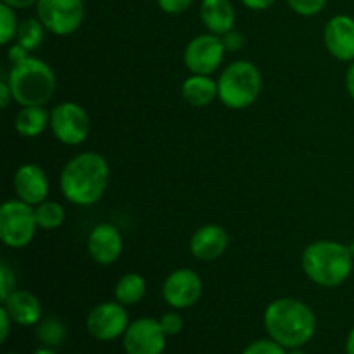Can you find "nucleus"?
<instances>
[{"mask_svg":"<svg viewBox=\"0 0 354 354\" xmlns=\"http://www.w3.org/2000/svg\"><path fill=\"white\" fill-rule=\"evenodd\" d=\"M290 10L304 17H311L320 14L327 6V0H286Z\"/></svg>","mask_w":354,"mask_h":354,"instance_id":"obj_26","label":"nucleus"},{"mask_svg":"<svg viewBox=\"0 0 354 354\" xmlns=\"http://www.w3.org/2000/svg\"><path fill=\"white\" fill-rule=\"evenodd\" d=\"M109 165L97 152H80L69 159L59 176V187L68 203L75 206H93L109 185Z\"/></svg>","mask_w":354,"mask_h":354,"instance_id":"obj_1","label":"nucleus"},{"mask_svg":"<svg viewBox=\"0 0 354 354\" xmlns=\"http://www.w3.org/2000/svg\"><path fill=\"white\" fill-rule=\"evenodd\" d=\"M165 330L156 318H138L130 322L123 335V348L127 354H162L166 349Z\"/></svg>","mask_w":354,"mask_h":354,"instance_id":"obj_12","label":"nucleus"},{"mask_svg":"<svg viewBox=\"0 0 354 354\" xmlns=\"http://www.w3.org/2000/svg\"><path fill=\"white\" fill-rule=\"evenodd\" d=\"M263 90L258 66L245 59L230 62L218 78V99L228 109L241 111L252 106Z\"/></svg>","mask_w":354,"mask_h":354,"instance_id":"obj_5","label":"nucleus"},{"mask_svg":"<svg viewBox=\"0 0 354 354\" xmlns=\"http://www.w3.org/2000/svg\"><path fill=\"white\" fill-rule=\"evenodd\" d=\"M50 130L64 145H80L88 138V113L76 102H61L50 111Z\"/></svg>","mask_w":354,"mask_h":354,"instance_id":"obj_8","label":"nucleus"},{"mask_svg":"<svg viewBox=\"0 0 354 354\" xmlns=\"http://www.w3.org/2000/svg\"><path fill=\"white\" fill-rule=\"evenodd\" d=\"M349 249H351V254H353V258H354V242L351 245H349Z\"/></svg>","mask_w":354,"mask_h":354,"instance_id":"obj_41","label":"nucleus"},{"mask_svg":"<svg viewBox=\"0 0 354 354\" xmlns=\"http://www.w3.org/2000/svg\"><path fill=\"white\" fill-rule=\"evenodd\" d=\"M225 45L221 37L214 33H203L194 37L183 50V62L190 75L211 76L225 59Z\"/></svg>","mask_w":354,"mask_h":354,"instance_id":"obj_9","label":"nucleus"},{"mask_svg":"<svg viewBox=\"0 0 354 354\" xmlns=\"http://www.w3.org/2000/svg\"><path fill=\"white\" fill-rule=\"evenodd\" d=\"M14 128L24 138L40 137L47 128H50V113L44 106L21 107L14 120Z\"/></svg>","mask_w":354,"mask_h":354,"instance_id":"obj_20","label":"nucleus"},{"mask_svg":"<svg viewBox=\"0 0 354 354\" xmlns=\"http://www.w3.org/2000/svg\"><path fill=\"white\" fill-rule=\"evenodd\" d=\"M35 206L21 199H9L0 207V239L10 249H23L30 245L37 234Z\"/></svg>","mask_w":354,"mask_h":354,"instance_id":"obj_6","label":"nucleus"},{"mask_svg":"<svg viewBox=\"0 0 354 354\" xmlns=\"http://www.w3.org/2000/svg\"><path fill=\"white\" fill-rule=\"evenodd\" d=\"M182 97L189 106L206 107L218 97V82L206 75H190L182 85Z\"/></svg>","mask_w":354,"mask_h":354,"instance_id":"obj_19","label":"nucleus"},{"mask_svg":"<svg viewBox=\"0 0 354 354\" xmlns=\"http://www.w3.org/2000/svg\"><path fill=\"white\" fill-rule=\"evenodd\" d=\"M76 354H80V353H76Z\"/></svg>","mask_w":354,"mask_h":354,"instance_id":"obj_43","label":"nucleus"},{"mask_svg":"<svg viewBox=\"0 0 354 354\" xmlns=\"http://www.w3.org/2000/svg\"><path fill=\"white\" fill-rule=\"evenodd\" d=\"M17 30H19V21H17L16 9H12L7 3H0V44L9 45L16 40Z\"/></svg>","mask_w":354,"mask_h":354,"instance_id":"obj_25","label":"nucleus"},{"mask_svg":"<svg viewBox=\"0 0 354 354\" xmlns=\"http://www.w3.org/2000/svg\"><path fill=\"white\" fill-rule=\"evenodd\" d=\"M35 7L41 24L57 37L78 31L85 19L83 0H38Z\"/></svg>","mask_w":354,"mask_h":354,"instance_id":"obj_7","label":"nucleus"},{"mask_svg":"<svg viewBox=\"0 0 354 354\" xmlns=\"http://www.w3.org/2000/svg\"><path fill=\"white\" fill-rule=\"evenodd\" d=\"M33 354H57V353H55L52 348H45V346H44V348H38Z\"/></svg>","mask_w":354,"mask_h":354,"instance_id":"obj_39","label":"nucleus"},{"mask_svg":"<svg viewBox=\"0 0 354 354\" xmlns=\"http://www.w3.org/2000/svg\"><path fill=\"white\" fill-rule=\"evenodd\" d=\"M287 354H306L301 348H294V349H287Z\"/></svg>","mask_w":354,"mask_h":354,"instance_id":"obj_40","label":"nucleus"},{"mask_svg":"<svg viewBox=\"0 0 354 354\" xmlns=\"http://www.w3.org/2000/svg\"><path fill=\"white\" fill-rule=\"evenodd\" d=\"M2 2L12 7V9H28L31 6H37L38 0H2Z\"/></svg>","mask_w":354,"mask_h":354,"instance_id":"obj_37","label":"nucleus"},{"mask_svg":"<svg viewBox=\"0 0 354 354\" xmlns=\"http://www.w3.org/2000/svg\"><path fill=\"white\" fill-rule=\"evenodd\" d=\"M14 190L17 199L24 201L31 206H38L40 203L47 201L48 196V178L47 173L33 162L19 166L14 175Z\"/></svg>","mask_w":354,"mask_h":354,"instance_id":"obj_16","label":"nucleus"},{"mask_svg":"<svg viewBox=\"0 0 354 354\" xmlns=\"http://www.w3.org/2000/svg\"><path fill=\"white\" fill-rule=\"evenodd\" d=\"M241 2L251 10H265L270 9L277 0H241Z\"/></svg>","mask_w":354,"mask_h":354,"instance_id":"obj_35","label":"nucleus"},{"mask_svg":"<svg viewBox=\"0 0 354 354\" xmlns=\"http://www.w3.org/2000/svg\"><path fill=\"white\" fill-rule=\"evenodd\" d=\"M242 354H287V349L273 339H258L251 342Z\"/></svg>","mask_w":354,"mask_h":354,"instance_id":"obj_27","label":"nucleus"},{"mask_svg":"<svg viewBox=\"0 0 354 354\" xmlns=\"http://www.w3.org/2000/svg\"><path fill=\"white\" fill-rule=\"evenodd\" d=\"M201 21L209 33L225 35L234 30L237 12L230 0H203L201 2Z\"/></svg>","mask_w":354,"mask_h":354,"instance_id":"obj_18","label":"nucleus"},{"mask_svg":"<svg viewBox=\"0 0 354 354\" xmlns=\"http://www.w3.org/2000/svg\"><path fill=\"white\" fill-rule=\"evenodd\" d=\"M145 292H147V282L140 273L135 272L121 277L114 287V297L118 303L124 304V306H133V304L140 303Z\"/></svg>","mask_w":354,"mask_h":354,"instance_id":"obj_21","label":"nucleus"},{"mask_svg":"<svg viewBox=\"0 0 354 354\" xmlns=\"http://www.w3.org/2000/svg\"><path fill=\"white\" fill-rule=\"evenodd\" d=\"M6 354H17V353H6Z\"/></svg>","mask_w":354,"mask_h":354,"instance_id":"obj_42","label":"nucleus"},{"mask_svg":"<svg viewBox=\"0 0 354 354\" xmlns=\"http://www.w3.org/2000/svg\"><path fill=\"white\" fill-rule=\"evenodd\" d=\"M203 296V279L192 268H178L166 277L162 299L173 310H187L197 304Z\"/></svg>","mask_w":354,"mask_h":354,"instance_id":"obj_11","label":"nucleus"},{"mask_svg":"<svg viewBox=\"0 0 354 354\" xmlns=\"http://www.w3.org/2000/svg\"><path fill=\"white\" fill-rule=\"evenodd\" d=\"M130 325L127 306L118 301L97 304L86 317V330L95 341L111 342L123 337Z\"/></svg>","mask_w":354,"mask_h":354,"instance_id":"obj_10","label":"nucleus"},{"mask_svg":"<svg viewBox=\"0 0 354 354\" xmlns=\"http://www.w3.org/2000/svg\"><path fill=\"white\" fill-rule=\"evenodd\" d=\"M190 254L204 263L220 259L228 249V234L221 225H203L190 237Z\"/></svg>","mask_w":354,"mask_h":354,"instance_id":"obj_15","label":"nucleus"},{"mask_svg":"<svg viewBox=\"0 0 354 354\" xmlns=\"http://www.w3.org/2000/svg\"><path fill=\"white\" fill-rule=\"evenodd\" d=\"M192 3L194 0H158L159 9L165 14H171V16L185 12V10L190 9Z\"/></svg>","mask_w":354,"mask_h":354,"instance_id":"obj_30","label":"nucleus"},{"mask_svg":"<svg viewBox=\"0 0 354 354\" xmlns=\"http://www.w3.org/2000/svg\"><path fill=\"white\" fill-rule=\"evenodd\" d=\"M346 90H348L349 97L354 100V61L349 64L348 71H346Z\"/></svg>","mask_w":354,"mask_h":354,"instance_id":"obj_36","label":"nucleus"},{"mask_svg":"<svg viewBox=\"0 0 354 354\" xmlns=\"http://www.w3.org/2000/svg\"><path fill=\"white\" fill-rule=\"evenodd\" d=\"M324 44L328 54L342 62L354 61V17L337 14L324 30Z\"/></svg>","mask_w":354,"mask_h":354,"instance_id":"obj_14","label":"nucleus"},{"mask_svg":"<svg viewBox=\"0 0 354 354\" xmlns=\"http://www.w3.org/2000/svg\"><path fill=\"white\" fill-rule=\"evenodd\" d=\"M35 335H37L38 342L41 346L54 349L62 346V342L66 341V335H68V330H66V325L57 318H41L37 324V328H35Z\"/></svg>","mask_w":354,"mask_h":354,"instance_id":"obj_22","label":"nucleus"},{"mask_svg":"<svg viewBox=\"0 0 354 354\" xmlns=\"http://www.w3.org/2000/svg\"><path fill=\"white\" fill-rule=\"evenodd\" d=\"M346 354H354V327L349 330L346 337Z\"/></svg>","mask_w":354,"mask_h":354,"instance_id":"obj_38","label":"nucleus"},{"mask_svg":"<svg viewBox=\"0 0 354 354\" xmlns=\"http://www.w3.org/2000/svg\"><path fill=\"white\" fill-rule=\"evenodd\" d=\"M263 325L270 339L286 349L304 348L317 332V317L306 303L294 297H279L266 306Z\"/></svg>","mask_w":354,"mask_h":354,"instance_id":"obj_2","label":"nucleus"},{"mask_svg":"<svg viewBox=\"0 0 354 354\" xmlns=\"http://www.w3.org/2000/svg\"><path fill=\"white\" fill-rule=\"evenodd\" d=\"M12 322L21 327H37L41 320V303L30 290L16 289L2 303Z\"/></svg>","mask_w":354,"mask_h":354,"instance_id":"obj_17","label":"nucleus"},{"mask_svg":"<svg viewBox=\"0 0 354 354\" xmlns=\"http://www.w3.org/2000/svg\"><path fill=\"white\" fill-rule=\"evenodd\" d=\"M159 324H161V328L165 330V334L168 337L178 335L183 330V318L178 311H168V313H165L159 318Z\"/></svg>","mask_w":354,"mask_h":354,"instance_id":"obj_29","label":"nucleus"},{"mask_svg":"<svg viewBox=\"0 0 354 354\" xmlns=\"http://www.w3.org/2000/svg\"><path fill=\"white\" fill-rule=\"evenodd\" d=\"M123 235L118 227L111 223H99L92 228L86 239V251L93 263L100 266H109L123 254Z\"/></svg>","mask_w":354,"mask_h":354,"instance_id":"obj_13","label":"nucleus"},{"mask_svg":"<svg viewBox=\"0 0 354 354\" xmlns=\"http://www.w3.org/2000/svg\"><path fill=\"white\" fill-rule=\"evenodd\" d=\"M28 54H30V52H28L26 48L21 47L19 44H16V41H14V45H10V47H9V52H7V57H9L10 64H16V62H19V61H23V59H26Z\"/></svg>","mask_w":354,"mask_h":354,"instance_id":"obj_33","label":"nucleus"},{"mask_svg":"<svg viewBox=\"0 0 354 354\" xmlns=\"http://www.w3.org/2000/svg\"><path fill=\"white\" fill-rule=\"evenodd\" d=\"M45 30L47 28L41 24V21L38 17H28L19 23V30L16 35V44H19L21 47L26 48L28 52L37 50L41 44H44L45 38Z\"/></svg>","mask_w":354,"mask_h":354,"instance_id":"obj_23","label":"nucleus"},{"mask_svg":"<svg viewBox=\"0 0 354 354\" xmlns=\"http://www.w3.org/2000/svg\"><path fill=\"white\" fill-rule=\"evenodd\" d=\"M16 273L6 261L0 263V301H6L16 290Z\"/></svg>","mask_w":354,"mask_h":354,"instance_id":"obj_28","label":"nucleus"},{"mask_svg":"<svg viewBox=\"0 0 354 354\" xmlns=\"http://www.w3.org/2000/svg\"><path fill=\"white\" fill-rule=\"evenodd\" d=\"M308 279L325 289H335L351 277L354 258L351 249L337 241L311 242L301 256Z\"/></svg>","mask_w":354,"mask_h":354,"instance_id":"obj_3","label":"nucleus"},{"mask_svg":"<svg viewBox=\"0 0 354 354\" xmlns=\"http://www.w3.org/2000/svg\"><path fill=\"white\" fill-rule=\"evenodd\" d=\"M12 100L14 97L9 82H7V78H2V82H0V107H2V109H7Z\"/></svg>","mask_w":354,"mask_h":354,"instance_id":"obj_34","label":"nucleus"},{"mask_svg":"<svg viewBox=\"0 0 354 354\" xmlns=\"http://www.w3.org/2000/svg\"><path fill=\"white\" fill-rule=\"evenodd\" d=\"M6 78L12 90L14 102L21 107L45 106L57 90V80L50 66L31 55L10 64Z\"/></svg>","mask_w":354,"mask_h":354,"instance_id":"obj_4","label":"nucleus"},{"mask_svg":"<svg viewBox=\"0 0 354 354\" xmlns=\"http://www.w3.org/2000/svg\"><path fill=\"white\" fill-rule=\"evenodd\" d=\"M35 218H37L38 228L44 230H55L61 227L66 220V209L62 204L55 201H44L35 206Z\"/></svg>","mask_w":354,"mask_h":354,"instance_id":"obj_24","label":"nucleus"},{"mask_svg":"<svg viewBox=\"0 0 354 354\" xmlns=\"http://www.w3.org/2000/svg\"><path fill=\"white\" fill-rule=\"evenodd\" d=\"M221 40H223L225 50L227 52H239L242 50V47L245 45V37L241 31L235 30V28L234 30L227 31L225 35H221Z\"/></svg>","mask_w":354,"mask_h":354,"instance_id":"obj_31","label":"nucleus"},{"mask_svg":"<svg viewBox=\"0 0 354 354\" xmlns=\"http://www.w3.org/2000/svg\"><path fill=\"white\" fill-rule=\"evenodd\" d=\"M12 318H10V315L7 313L6 308H0V325H2V328H0V341L6 342L7 337H9V332H10V325H12Z\"/></svg>","mask_w":354,"mask_h":354,"instance_id":"obj_32","label":"nucleus"}]
</instances>
